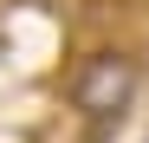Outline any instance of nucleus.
Returning a JSON list of instances; mask_svg holds the SVG:
<instances>
[{
  "instance_id": "f257e3e1",
  "label": "nucleus",
  "mask_w": 149,
  "mask_h": 143,
  "mask_svg": "<svg viewBox=\"0 0 149 143\" xmlns=\"http://www.w3.org/2000/svg\"><path fill=\"white\" fill-rule=\"evenodd\" d=\"M136 91H143V65L130 52H117V46L84 52L71 65V78H65V98H71V111L84 124H123V111L136 104Z\"/></svg>"
}]
</instances>
